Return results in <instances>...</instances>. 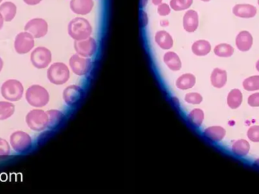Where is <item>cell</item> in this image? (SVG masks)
<instances>
[{
	"instance_id": "1",
	"label": "cell",
	"mask_w": 259,
	"mask_h": 194,
	"mask_svg": "<svg viewBox=\"0 0 259 194\" xmlns=\"http://www.w3.org/2000/svg\"><path fill=\"white\" fill-rule=\"evenodd\" d=\"M68 33L75 41L85 40L91 36L93 27L87 19L84 17H75L68 24Z\"/></svg>"
},
{
	"instance_id": "2",
	"label": "cell",
	"mask_w": 259,
	"mask_h": 194,
	"mask_svg": "<svg viewBox=\"0 0 259 194\" xmlns=\"http://www.w3.org/2000/svg\"><path fill=\"white\" fill-rule=\"evenodd\" d=\"M25 98L27 103L33 107L42 108L49 103L50 97L49 92L45 87L34 84L27 88Z\"/></svg>"
},
{
	"instance_id": "3",
	"label": "cell",
	"mask_w": 259,
	"mask_h": 194,
	"mask_svg": "<svg viewBox=\"0 0 259 194\" xmlns=\"http://www.w3.org/2000/svg\"><path fill=\"white\" fill-rule=\"evenodd\" d=\"M47 78L55 85H62L70 78L69 68L63 62H55L48 68Z\"/></svg>"
},
{
	"instance_id": "4",
	"label": "cell",
	"mask_w": 259,
	"mask_h": 194,
	"mask_svg": "<svg viewBox=\"0 0 259 194\" xmlns=\"http://www.w3.org/2000/svg\"><path fill=\"white\" fill-rule=\"evenodd\" d=\"M1 94L8 101H18L24 94V86L17 80H7L1 87Z\"/></svg>"
},
{
	"instance_id": "5",
	"label": "cell",
	"mask_w": 259,
	"mask_h": 194,
	"mask_svg": "<svg viewBox=\"0 0 259 194\" xmlns=\"http://www.w3.org/2000/svg\"><path fill=\"white\" fill-rule=\"evenodd\" d=\"M27 126L34 131H42L48 128L49 116L42 109H33L26 115Z\"/></svg>"
},
{
	"instance_id": "6",
	"label": "cell",
	"mask_w": 259,
	"mask_h": 194,
	"mask_svg": "<svg viewBox=\"0 0 259 194\" xmlns=\"http://www.w3.org/2000/svg\"><path fill=\"white\" fill-rule=\"evenodd\" d=\"M10 145L17 153H26L31 148V137L22 131H14L10 136Z\"/></svg>"
},
{
	"instance_id": "7",
	"label": "cell",
	"mask_w": 259,
	"mask_h": 194,
	"mask_svg": "<svg viewBox=\"0 0 259 194\" xmlns=\"http://www.w3.org/2000/svg\"><path fill=\"white\" fill-rule=\"evenodd\" d=\"M30 62L35 68L44 69L52 62V52L48 48L38 46L31 52Z\"/></svg>"
},
{
	"instance_id": "8",
	"label": "cell",
	"mask_w": 259,
	"mask_h": 194,
	"mask_svg": "<svg viewBox=\"0 0 259 194\" xmlns=\"http://www.w3.org/2000/svg\"><path fill=\"white\" fill-rule=\"evenodd\" d=\"M35 38L27 31L21 32L14 39V50L19 55L28 53L34 47Z\"/></svg>"
},
{
	"instance_id": "9",
	"label": "cell",
	"mask_w": 259,
	"mask_h": 194,
	"mask_svg": "<svg viewBox=\"0 0 259 194\" xmlns=\"http://www.w3.org/2000/svg\"><path fill=\"white\" fill-rule=\"evenodd\" d=\"M24 30L30 33L35 39H40L47 34L49 25L44 19L36 17L27 21L24 26Z\"/></svg>"
},
{
	"instance_id": "10",
	"label": "cell",
	"mask_w": 259,
	"mask_h": 194,
	"mask_svg": "<svg viewBox=\"0 0 259 194\" xmlns=\"http://www.w3.org/2000/svg\"><path fill=\"white\" fill-rule=\"evenodd\" d=\"M69 66L76 75L84 76L88 74L91 69V59L75 54L70 58Z\"/></svg>"
},
{
	"instance_id": "11",
	"label": "cell",
	"mask_w": 259,
	"mask_h": 194,
	"mask_svg": "<svg viewBox=\"0 0 259 194\" xmlns=\"http://www.w3.org/2000/svg\"><path fill=\"white\" fill-rule=\"evenodd\" d=\"M74 48L78 55L85 58H90L94 56L97 52V43L94 38L90 36L85 40L75 41Z\"/></svg>"
},
{
	"instance_id": "12",
	"label": "cell",
	"mask_w": 259,
	"mask_h": 194,
	"mask_svg": "<svg viewBox=\"0 0 259 194\" xmlns=\"http://www.w3.org/2000/svg\"><path fill=\"white\" fill-rule=\"evenodd\" d=\"M83 89L78 85H70L64 90L63 100L68 106L77 104L82 98Z\"/></svg>"
},
{
	"instance_id": "13",
	"label": "cell",
	"mask_w": 259,
	"mask_h": 194,
	"mask_svg": "<svg viewBox=\"0 0 259 194\" xmlns=\"http://www.w3.org/2000/svg\"><path fill=\"white\" fill-rule=\"evenodd\" d=\"M94 0H71L70 8L73 12L80 15H86L94 8Z\"/></svg>"
},
{
	"instance_id": "14",
	"label": "cell",
	"mask_w": 259,
	"mask_h": 194,
	"mask_svg": "<svg viewBox=\"0 0 259 194\" xmlns=\"http://www.w3.org/2000/svg\"><path fill=\"white\" fill-rule=\"evenodd\" d=\"M199 19L197 11L193 9L188 10L183 17V27L188 33H193L199 27Z\"/></svg>"
},
{
	"instance_id": "15",
	"label": "cell",
	"mask_w": 259,
	"mask_h": 194,
	"mask_svg": "<svg viewBox=\"0 0 259 194\" xmlns=\"http://www.w3.org/2000/svg\"><path fill=\"white\" fill-rule=\"evenodd\" d=\"M233 14L241 18H252L257 14V8L251 4H237L233 8Z\"/></svg>"
},
{
	"instance_id": "16",
	"label": "cell",
	"mask_w": 259,
	"mask_h": 194,
	"mask_svg": "<svg viewBox=\"0 0 259 194\" xmlns=\"http://www.w3.org/2000/svg\"><path fill=\"white\" fill-rule=\"evenodd\" d=\"M253 45V37L247 30H242L236 37V46L241 52L250 50Z\"/></svg>"
},
{
	"instance_id": "17",
	"label": "cell",
	"mask_w": 259,
	"mask_h": 194,
	"mask_svg": "<svg viewBox=\"0 0 259 194\" xmlns=\"http://www.w3.org/2000/svg\"><path fill=\"white\" fill-rule=\"evenodd\" d=\"M156 44L164 50H168L174 46L172 36L166 30H158L155 35Z\"/></svg>"
},
{
	"instance_id": "18",
	"label": "cell",
	"mask_w": 259,
	"mask_h": 194,
	"mask_svg": "<svg viewBox=\"0 0 259 194\" xmlns=\"http://www.w3.org/2000/svg\"><path fill=\"white\" fill-rule=\"evenodd\" d=\"M211 83L215 88H222L228 81V73L225 70L219 68H215L211 74Z\"/></svg>"
},
{
	"instance_id": "19",
	"label": "cell",
	"mask_w": 259,
	"mask_h": 194,
	"mask_svg": "<svg viewBox=\"0 0 259 194\" xmlns=\"http://www.w3.org/2000/svg\"><path fill=\"white\" fill-rule=\"evenodd\" d=\"M196 78L194 74L191 73H186L182 74L176 80V87L181 90H190L196 84Z\"/></svg>"
},
{
	"instance_id": "20",
	"label": "cell",
	"mask_w": 259,
	"mask_h": 194,
	"mask_svg": "<svg viewBox=\"0 0 259 194\" xmlns=\"http://www.w3.org/2000/svg\"><path fill=\"white\" fill-rule=\"evenodd\" d=\"M164 64L173 71H178L181 69L182 62L180 56L176 52L170 51L166 52L163 57Z\"/></svg>"
},
{
	"instance_id": "21",
	"label": "cell",
	"mask_w": 259,
	"mask_h": 194,
	"mask_svg": "<svg viewBox=\"0 0 259 194\" xmlns=\"http://www.w3.org/2000/svg\"><path fill=\"white\" fill-rule=\"evenodd\" d=\"M204 135L207 139L212 142H219L225 138L226 130L221 126H212L206 128Z\"/></svg>"
},
{
	"instance_id": "22",
	"label": "cell",
	"mask_w": 259,
	"mask_h": 194,
	"mask_svg": "<svg viewBox=\"0 0 259 194\" xmlns=\"http://www.w3.org/2000/svg\"><path fill=\"white\" fill-rule=\"evenodd\" d=\"M192 52L196 56H206L210 53L212 46L208 40H199L192 45Z\"/></svg>"
},
{
	"instance_id": "23",
	"label": "cell",
	"mask_w": 259,
	"mask_h": 194,
	"mask_svg": "<svg viewBox=\"0 0 259 194\" xmlns=\"http://www.w3.org/2000/svg\"><path fill=\"white\" fill-rule=\"evenodd\" d=\"M0 13L5 22H10L15 17L17 6L12 2H5L0 5Z\"/></svg>"
},
{
	"instance_id": "24",
	"label": "cell",
	"mask_w": 259,
	"mask_h": 194,
	"mask_svg": "<svg viewBox=\"0 0 259 194\" xmlns=\"http://www.w3.org/2000/svg\"><path fill=\"white\" fill-rule=\"evenodd\" d=\"M49 116L48 128L55 129L61 125L64 119V114L61 111L56 109H51L46 112Z\"/></svg>"
},
{
	"instance_id": "25",
	"label": "cell",
	"mask_w": 259,
	"mask_h": 194,
	"mask_svg": "<svg viewBox=\"0 0 259 194\" xmlns=\"http://www.w3.org/2000/svg\"><path fill=\"white\" fill-rule=\"evenodd\" d=\"M242 92L239 89H233L228 96V105L232 109H236L240 107L242 104Z\"/></svg>"
},
{
	"instance_id": "26",
	"label": "cell",
	"mask_w": 259,
	"mask_h": 194,
	"mask_svg": "<svg viewBox=\"0 0 259 194\" xmlns=\"http://www.w3.org/2000/svg\"><path fill=\"white\" fill-rule=\"evenodd\" d=\"M250 145L246 140H239L232 145V151L237 157H244L248 154Z\"/></svg>"
},
{
	"instance_id": "27",
	"label": "cell",
	"mask_w": 259,
	"mask_h": 194,
	"mask_svg": "<svg viewBox=\"0 0 259 194\" xmlns=\"http://www.w3.org/2000/svg\"><path fill=\"white\" fill-rule=\"evenodd\" d=\"M15 106L11 102L0 101V121L5 120L12 116Z\"/></svg>"
},
{
	"instance_id": "28",
	"label": "cell",
	"mask_w": 259,
	"mask_h": 194,
	"mask_svg": "<svg viewBox=\"0 0 259 194\" xmlns=\"http://www.w3.org/2000/svg\"><path fill=\"white\" fill-rule=\"evenodd\" d=\"M214 53L221 58H229L234 53V49L231 45L228 43H220L217 45L214 49Z\"/></svg>"
},
{
	"instance_id": "29",
	"label": "cell",
	"mask_w": 259,
	"mask_h": 194,
	"mask_svg": "<svg viewBox=\"0 0 259 194\" xmlns=\"http://www.w3.org/2000/svg\"><path fill=\"white\" fill-rule=\"evenodd\" d=\"M205 119L204 112L200 109H194L189 113L188 120L193 126L199 128Z\"/></svg>"
},
{
	"instance_id": "30",
	"label": "cell",
	"mask_w": 259,
	"mask_h": 194,
	"mask_svg": "<svg viewBox=\"0 0 259 194\" xmlns=\"http://www.w3.org/2000/svg\"><path fill=\"white\" fill-rule=\"evenodd\" d=\"M193 3V0H171L170 6L174 11H180L188 9Z\"/></svg>"
},
{
	"instance_id": "31",
	"label": "cell",
	"mask_w": 259,
	"mask_h": 194,
	"mask_svg": "<svg viewBox=\"0 0 259 194\" xmlns=\"http://www.w3.org/2000/svg\"><path fill=\"white\" fill-rule=\"evenodd\" d=\"M243 87L247 91L259 90V75L247 77L243 82Z\"/></svg>"
},
{
	"instance_id": "32",
	"label": "cell",
	"mask_w": 259,
	"mask_h": 194,
	"mask_svg": "<svg viewBox=\"0 0 259 194\" xmlns=\"http://www.w3.org/2000/svg\"><path fill=\"white\" fill-rule=\"evenodd\" d=\"M184 100L188 104L199 105L202 103L203 97L200 93L191 92L185 95Z\"/></svg>"
},
{
	"instance_id": "33",
	"label": "cell",
	"mask_w": 259,
	"mask_h": 194,
	"mask_svg": "<svg viewBox=\"0 0 259 194\" xmlns=\"http://www.w3.org/2000/svg\"><path fill=\"white\" fill-rule=\"evenodd\" d=\"M11 147L8 141L3 138H0V157H7L9 156Z\"/></svg>"
},
{
	"instance_id": "34",
	"label": "cell",
	"mask_w": 259,
	"mask_h": 194,
	"mask_svg": "<svg viewBox=\"0 0 259 194\" xmlns=\"http://www.w3.org/2000/svg\"><path fill=\"white\" fill-rule=\"evenodd\" d=\"M247 137L253 142H259V126L254 125L252 126L247 131Z\"/></svg>"
},
{
	"instance_id": "35",
	"label": "cell",
	"mask_w": 259,
	"mask_h": 194,
	"mask_svg": "<svg viewBox=\"0 0 259 194\" xmlns=\"http://www.w3.org/2000/svg\"><path fill=\"white\" fill-rule=\"evenodd\" d=\"M157 11H158V14L160 16L164 17V16H168V14H170L171 11V8L168 4L161 3V5H158Z\"/></svg>"
},
{
	"instance_id": "36",
	"label": "cell",
	"mask_w": 259,
	"mask_h": 194,
	"mask_svg": "<svg viewBox=\"0 0 259 194\" xmlns=\"http://www.w3.org/2000/svg\"><path fill=\"white\" fill-rule=\"evenodd\" d=\"M248 104L252 107H259V93L250 95L248 98Z\"/></svg>"
},
{
	"instance_id": "37",
	"label": "cell",
	"mask_w": 259,
	"mask_h": 194,
	"mask_svg": "<svg viewBox=\"0 0 259 194\" xmlns=\"http://www.w3.org/2000/svg\"><path fill=\"white\" fill-rule=\"evenodd\" d=\"M23 1H24V3L30 5V6L38 5L42 2V0H23Z\"/></svg>"
},
{
	"instance_id": "38",
	"label": "cell",
	"mask_w": 259,
	"mask_h": 194,
	"mask_svg": "<svg viewBox=\"0 0 259 194\" xmlns=\"http://www.w3.org/2000/svg\"><path fill=\"white\" fill-rule=\"evenodd\" d=\"M141 12H142V24H143V26H145L148 23V17L145 11H142Z\"/></svg>"
},
{
	"instance_id": "39",
	"label": "cell",
	"mask_w": 259,
	"mask_h": 194,
	"mask_svg": "<svg viewBox=\"0 0 259 194\" xmlns=\"http://www.w3.org/2000/svg\"><path fill=\"white\" fill-rule=\"evenodd\" d=\"M169 24V21H168V19H162L160 21V24H161V27H168Z\"/></svg>"
},
{
	"instance_id": "40",
	"label": "cell",
	"mask_w": 259,
	"mask_h": 194,
	"mask_svg": "<svg viewBox=\"0 0 259 194\" xmlns=\"http://www.w3.org/2000/svg\"><path fill=\"white\" fill-rule=\"evenodd\" d=\"M162 1L163 0H152V2L153 5L158 6V5H161V4L162 3Z\"/></svg>"
},
{
	"instance_id": "41",
	"label": "cell",
	"mask_w": 259,
	"mask_h": 194,
	"mask_svg": "<svg viewBox=\"0 0 259 194\" xmlns=\"http://www.w3.org/2000/svg\"><path fill=\"white\" fill-rule=\"evenodd\" d=\"M4 18L3 17H2V14L0 13V30L2 28V27H3L4 25Z\"/></svg>"
},
{
	"instance_id": "42",
	"label": "cell",
	"mask_w": 259,
	"mask_h": 194,
	"mask_svg": "<svg viewBox=\"0 0 259 194\" xmlns=\"http://www.w3.org/2000/svg\"><path fill=\"white\" fill-rule=\"evenodd\" d=\"M148 2H149V0H140V6L143 8L147 5Z\"/></svg>"
},
{
	"instance_id": "43",
	"label": "cell",
	"mask_w": 259,
	"mask_h": 194,
	"mask_svg": "<svg viewBox=\"0 0 259 194\" xmlns=\"http://www.w3.org/2000/svg\"><path fill=\"white\" fill-rule=\"evenodd\" d=\"M3 65H4L3 60H2V58H1V57H0V72H1V71H2V68H3Z\"/></svg>"
},
{
	"instance_id": "44",
	"label": "cell",
	"mask_w": 259,
	"mask_h": 194,
	"mask_svg": "<svg viewBox=\"0 0 259 194\" xmlns=\"http://www.w3.org/2000/svg\"><path fill=\"white\" fill-rule=\"evenodd\" d=\"M254 166L256 169H259V159L256 160V162L254 163Z\"/></svg>"
},
{
	"instance_id": "45",
	"label": "cell",
	"mask_w": 259,
	"mask_h": 194,
	"mask_svg": "<svg viewBox=\"0 0 259 194\" xmlns=\"http://www.w3.org/2000/svg\"><path fill=\"white\" fill-rule=\"evenodd\" d=\"M256 68L259 72V59L257 61V62H256Z\"/></svg>"
},
{
	"instance_id": "46",
	"label": "cell",
	"mask_w": 259,
	"mask_h": 194,
	"mask_svg": "<svg viewBox=\"0 0 259 194\" xmlns=\"http://www.w3.org/2000/svg\"><path fill=\"white\" fill-rule=\"evenodd\" d=\"M202 2H210L211 0H201Z\"/></svg>"
},
{
	"instance_id": "47",
	"label": "cell",
	"mask_w": 259,
	"mask_h": 194,
	"mask_svg": "<svg viewBox=\"0 0 259 194\" xmlns=\"http://www.w3.org/2000/svg\"><path fill=\"white\" fill-rule=\"evenodd\" d=\"M2 1H3V0H0V3H1V2H2Z\"/></svg>"
},
{
	"instance_id": "48",
	"label": "cell",
	"mask_w": 259,
	"mask_h": 194,
	"mask_svg": "<svg viewBox=\"0 0 259 194\" xmlns=\"http://www.w3.org/2000/svg\"><path fill=\"white\" fill-rule=\"evenodd\" d=\"M258 5H259V0H258Z\"/></svg>"
}]
</instances>
